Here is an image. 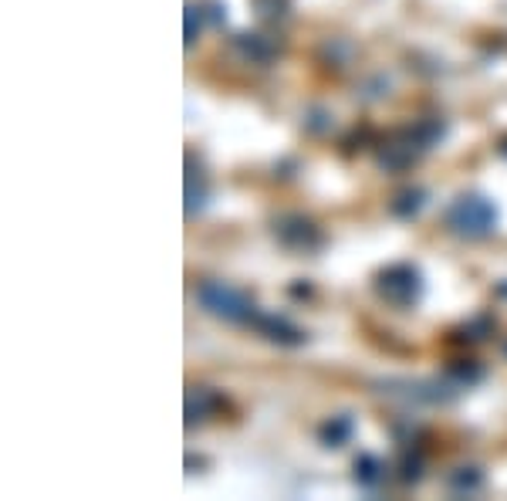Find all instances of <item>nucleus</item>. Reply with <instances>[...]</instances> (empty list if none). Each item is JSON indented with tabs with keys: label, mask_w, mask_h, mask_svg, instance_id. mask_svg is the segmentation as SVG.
Masks as SVG:
<instances>
[{
	"label": "nucleus",
	"mask_w": 507,
	"mask_h": 501,
	"mask_svg": "<svg viewBox=\"0 0 507 501\" xmlns=\"http://www.w3.org/2000/svg\"><path fill=\"white\" fill-rule=\"evenodd\" d=\"M355 434V421H352V413H335L328 421L318 427V440L325 444V447H345Z\"/></svg>",
	"instance_id": "10"
},
{
	"label": "nucleus",
	"mask_w": 507,
	"mask_h": 501,
	"mask_svg": "<svg viewBox=\"0 0 507 501\" xmlns=\"http://www.w3.org/2000/svg\"><path fill=\"white\" fill-rule=\"evenodd\" d=\"M210 200V180H206L200 160H193V153L187 156V217L200 213Z\"/></svg>",
	"instance_id": "9"
},
{
	"label": "nucleus",
	"mask_w": 507,
	"mask_h": 501,
	"mask_svg": "<svg viewBox=\"0 0 507 501\" xmlns=\"http://www.w3.org/2000/svg\"><path fill=\"white\" fill-rule=\"evenodd\" d=\"M204 17L210 21V24H217V28H220L223 21H227V7H223V4H217V0H210V4L204 7Z\"/></svg>",
	"instance_id": "20"
},
{
	"label": "nucleus",
	"mask_w": 507,
	"mask_h": 501,
	"mask_svg": "<svg viewBox=\"0 0 507 501\" xmlns=\"http://www.w3.org/2000/svg\"><path fill=\"white\" fill-rule=\"evenodd\" d=\"M423 275L420 268L410 261H396V264H386L379 275H376V295H379L386 305L393 308H412L420 305L423 298Z\"/></svg>",
	"instance_id": "3"
},
{
	"label": "nucleus",
	"mask_w": 507,
	"mask_h": 501,
	"mask_svg": "<svg viewBox=\"0 0 507 501\" xmlns=\"http://www.w3.org/2000/svg\"><path fill=\"white\" fill-rule=\"evenodd\" d=\"M446 376H450V383H457L460 389H467L484 380V370H480L477 363H457V366L446 370Z\"/></svg>",
	"instance_id": "15"
},
{
	"label": "nucleus",
	"mask_w": 507,
	"mask_h": 501,
	"mask_svg": "<svg viewBox=\"0 0 507 501\" xmlns=\"http://www.w3.org/2000/svg\"><path fill=\"white\" fill-rule=\"evenodd\" d=\"M270 230H274L278 244L295 251V255H315L318 247L325 244L315 221H308L304 213H281V217H274Z\"/></svg>",
	"instance_id": "4"
},
{
	"label": "nucleus",
	"mask_w": 507,
	"mask_h": 501,
	"mask_svg": "<svg viewBox=\"0 0 507 501\" xmlns=\"http://www.w3.org/2000/svg\"><path fill=\"white\" fill-rule=\"evenodd\" d=\"M497 153H501V156H507V136H504V139H501V146H497Z\"/></svg>",
	"instance_id": "21"
},
{
	"label": "nucleus",
	"mask_w": 507,
	"mask_h": 501,
	"mask_svg": "<svg viewBox=\"0 0 507 501\" xmlns=\"http://www.w3.org/2000/svg\"><path fill=\"white\" fill-rule=\"evenodd\" d=\"M491 329H494L491 315H477V319H470V322L463 325V332H470V339H484Z\"/></svg>",
	"instance_id": "19"
},
{
	"label": "nucleus",
	"mask_w": 507,
	"mask_h": 501,
	"mask_svg": "<svg viewBox=\"0 0 507 501\" xmlns=\"http://www.w3.org/2000/svg\"><path fill=\"white\" fill-rule=\"evenodd\" d=\"M352 468H355V485L365 488V491H376L386 481V464L376 454H359Z\"/></svg>",
	"instance_id": "12"
},
{
	"label": "nucleus",
	"mask_w": 507,
	"mask_h": 501,
	"mask_svg": "<svg viewBox=\"0 0 507 501\" xmlns=\"http://www.w3.org/2000/svg\"><path fill=\"white\" fill-rule=\"evenodd\" d=\"M420 153H427V149L416 143L412 129H403L396 132L393 139H386V143L379 146V156H376V160H379L382 170L399 173V170H406V166H412V163L420 160Z\"/></svg>",
	"instance_id": "5"
},
{
	"label": "nucleus",
	"mask_w": 507,
	"mask_h": 501,
	"mask_svg": "<svg viewBox=\"0 0 507 501\" xmlns=\"http://www.w3.org/2000/svg\"><path fill=\"white\" fill-rule=\"evenodd\" d=\"M446 488L460 495V498H467V495H477L480 488H484V471L474 468V464H463V468H453L450 471V478H446Z\"/></svg>",
	"instance_id": "13"
},
{
	"label": "nucleus",
	"mask_w": 507,
	"mask_h": 501,
	"mask_svg": "<svg viewBox=\"0 0 507 501\" xmlns=\"http://www.w3.org/2000/svg\"><path fill=\"white\" fill-rule=\"evenodd\" d=\"M187 38H183V45H187V48H193V45H196V38H200V24H204L206 17H204V7H196V4H187Z\"/></svg>",
	"instance_id": "17"
},
{
	"label": "nucleus",
	"mask_w": 507,
	"mask_h": 501,
	"mask_svg": "<svg viewBox=\"0 0 507 501\" xmlns=\"http://www.w3.org/2000/svg\"><path fill=\"white\" fill-rule=\"evenodd\" d=\"M234 51H237L244 62H251V65H270L278 54H281V45L270 38V34H237L234 38Z\"/></svg>",
	"instance_id": "7"
},
{
	"label": "nucleus",
	"mask_w": 507,
	"mask_h": 501,
	"mask_svg": "<svg viewBox=\"0 0 507 501\" xmlns=\"http://www.w3.org/2000/svg\"><path fill=\"white\" fill-rule=\"evenodd\" d=\"M399 468H403V474H399V478H403L406 485H416V481L423 478V454L410 451V447H406V451H403V461H399Z\"/></svg>",
	"instance_id": "16"
},
{
	"label": "nucleus",
	"mask_w": 507,
	"mask_h": 501,
	"mask_svg": "<svg viewBox=\"0 0 507 501\" xmlns=\"http://www.w3.org/2000/svg\"><path fill=\"white\" fill-rule=\"evenodd\" d=\"M412 136H416V143L423 146V149H433V146L444 143L446 136V122L444 119H423V122H416V126H410Z\"/></svg>",
	"instance_id": "14"
},
{
	"label": "nucleus",
	"mask_w": 507,
	"mask_h": 501,
	"mask_svg": "<svg viewBox=\"0 0 507 501\" xmlns=\"http://www.w3.org/2000/svg\"><path fill=\"white\" fill-rule=\"evenodd\" d=\"M444 221L457 238L480 241V238H491L494 230H497L501 213L494 207V200H487L484 194H457L450 200Z\"/></svg>",
	"instance_id": "1"
},
{
	"label": "nucleus",
	"mask_w": 507,
	"mask_h": 501,
	"mask_svg": "<svg viewBox=\"0 0 507 501\" xmlns=\"http://www.w3.org/2000/svg\"><path fill=\"white\" fill-rule=\"evenodd\" d=\"M220 393L210 387H190L187 393V427H196V423L210 421L217 410H220Z\"/></svg>",
	"instance_id": "8"
},
{
	"label": "nucleus",
	"mask_w": 507,
	"mask_h": 501,
	"mask_svg": "<svg viewBox=\"0 0 507 501\" xmlns=\"http://www.w3.org/2000/svg\"><path fill=\"white\" fill-rule=\"evenodd\" d=\"M251 325L268 342H278V346H287V349L308 342V332H304L302 325H295L291 319H285V315H274V312H257Z\"/></svg>",
	"instance_id": "6"
},
{
	"label": "nucleus",
	"mask_w": 507,
	"mask_h": 501,
	"mask_svg": "<svg viewBox=\"0 0 507 501\" xmlns=\"http://www.w3.org/2000/svg\"><path fill=\"white\" fill-rule=\"evenodd\" d=\"M254 7L264 21H285L291 11V0H254Z\"/></svg>",
	"instance_id": "18"
},
{
	"label": "nucleus",
	"mask_w": 507,
	"mask_h": 501,
	"mask_svg": "<svg viewBox=\"0 0 507 501\" xmlns=\"http://www.w3.org/2000/svg\"><path fill=\"white\" fill-rule=\"evenodd\" d=\"M196 302H200V308H204L206 315L223 319V322L230 325H251L254 315L261 312L247 291L234 288L227 281H200L196 285Z\"/></svg>",
	"instance_id": "2"
},
{
	"label": "nucleus",
	"mask_w": 507,
	"mask_h": 501,
	"mask_svg": "<svg viewBox=\"0 0 507 501\" xmlns=\"http://www.w3.org/2000/svg\"><path fill=\"white\" fill-rule=\"evenodd\" d=\"M423 207H427V190H423V187H406V190H399V194L389 200V211H393V217H399V221L420 217Z\"/></svg>",
	"instance_id": "11"
}]
</instances>
